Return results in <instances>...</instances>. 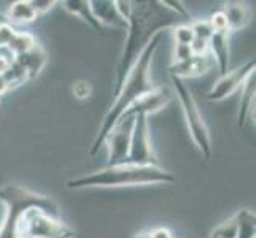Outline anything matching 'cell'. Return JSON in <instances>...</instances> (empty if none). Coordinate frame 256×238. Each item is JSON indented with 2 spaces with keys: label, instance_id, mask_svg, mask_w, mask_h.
<instances>
[{
  "label": "cell",
  "instance_id": "1",
  "mask_svg": "<svg viewBox=\"0 0 256 238\" xmlns=\"http://www.w3.org/2000/svg\"><path fill=\"white\" fill-rule=\"evenodd\" d=\"M182 17L170 11L162 2H154V0L132 2V14L128 21V37L118 60L116 73H114V97L120 94L132 67L136 65L140 54L145 51L154 35L164 32V29L175 27V25L182 24Z\"/></svg>",
  "mask_w": 256,
  "mask_h": 238
},
{
  "label": "cell",
  "instance_id": "2",
  "mask_svg": "<svg viewBox=\"0 0 256 238\" xmlns=\"http://www.w3.org/2000/svg\"><path fill=\"white\" fill-rule=\"evenodd\" d=\"M161 40H162V32L156 33L152 38V41L148 43L145 51L140 54L136 65L132 67L130 73L128 75L120 94L114 97V103L112 105L107 116H105L102 121V126H100L99 132H97L96 140L90 149V156H96L100 151V148L104 146L105 137L108 135V132L112 130V127L114 124H116L122 114H124L138 99H142L145 94L154 89V84L152 81V78H150V70H152L153 57L156 54Z\"/></svg>",
  "mask_w": 256,
  "mask_h": 238
},
{
  "label": "cell",
  "instance_id": "3",
  "mask_svg": "<svg viewBox=\"0 0 256 238\" xmlns=\"http://www.w3.org/2000/svg\"><path fill=\"white\" fill-rule=\"evenodd\" d=\"M175 175L164 170L161 165H136L120 164L107 165L102 170L88 173L67 181L68 189L88 188H121V186H144V184H172Z\"/></svg>",
  "mask_w": 256,
  "mask_h": 238
},
{
  "label": "cell",
  "instance_id": "4",
  "mask_svg": "<svg viewBox=\"0 0 256 238\" xmlns=\"http://www.w3.org/2000/svg\"><path fill=\"white\" fill-rule=\"evenodd\" d=\"M0 202H4L6 208L4 223L0 224V238H16L18 224H20L21 218L32 208H38L45 211L46 215L60 219V210L56 200L14 183L0 188Z\"/></svg>",
  "mask_w": 256,
  "mask_h": 238
},
{
  "label": "cell",
  "instance_id": "5",
  "mask_svg": "<svg viewBox=\"0 0 256 238\" xmlns=\"http://www.w3.org/2000/svg\"><path fill=\"white\" fill-rule=\"evenodd\" d=\"M174 87L178 100L182 103L184 119H186V126L190 130V135L192 138L194 145L198 146L200 154L206 159L212 157V151H214V146H212V137H210V130L204 121V116L199 110V105L194 99L192 92L190 91V87L183 83V79L172 76Z\"/></svg>",
  "mask_w": 256,
  "mask_h": 238
},
{
  "label": "cell",
  "instance_id": "6",
  "mask_svg": "<svg viewBox=\"0 0 256 238\" xmlns=\"http://www.w3.org/2000/svg\"><path fill=\"white\" fill-rule=\"evenodd\" d=\"M16 238H76V232L60 219L32 208L18 224Z\"/></svg>",
  "mask_w": 256,
  "mask_h": 238
},
{
  "label": "cell",
  "instance_id": "7",
  "mask_svg": "<svg viewBox=\"0 0 256 238\" xmlns=\"http://www.w3.org/2000/svg\"><path fill=\"white\" fill-rule=\"evenodd\" d=\"M137 114L124 113L105 137L104 145L108 149V165L126 164L130 149V138Z\"/></svg>",
  "mask_w": 256,
  "mask_h": 238
},
{
  "label": "cell",
  "instance_id": "8",
  "mask_svg": "<svg viewBox=\"0 0 256 238\" xmlns=\"http://www.w3.org/2000/svg\"><path fill=\"white\" fill-rule=\"evenodd\" d=\"M128 162L136 164V165H160L158 157L153 151L152 135H150V124L145 114H137V118H136Z\"/></svg>",
  "mask_w": 256,
  "mask_h": 238
},
{
  "label": "cell",
  "instance_id": "9",
  "mask_svg": "<svg viewBox=\"0 0 256 238\" xmlns=\"http://www.w3.org/2000/svg\"><path fill=\"white\" fill-rule=\"evenodd\" d=\"M254 67H256L254 60H250V62H246L245 65L223 75L208 91L207 99L210 102H222L228 99V97H231L236 91L240 89L245 83V79L254 72Z\"/></svg>",
  "mask_w": 256,
  "mask_h": 238
},
{
  "label": "cell",
  "instance_id": "10",
  "mask_svg": "<svg viewBox=\"0 0 256 238\" xmlns=\"http://www.w3.org/2000/svg\"><path fill=\"white\" fill-rule=\"evenodd\" d=\"M172 91L167 86H154L153 91H150L148 94H145L142 99H138L132 107L126 111L130 114H145L148 118L150 114H154L158 111L164 110L167 105L172 100Z\"/></svg>",
  "mask_w": 256,
  "mask_h": 238
},
{
  "label": "cell",
  "instance_id": "11",
  "mask_svg": "<svg viewBox=\"0 0 256 238\" xmlns=\"http://www.w3.org/2000/svg\"><path fill=\"white\" fill-rule=\"evenodd\" d=\"M215 59L210 54V51L204 56H192L184 62H175L170 65L169 72L175 78H198L202 75H207L212 68H214Z\"/></svg>",
  "mask_w": 256,
  "mask_h": 238
},
{
  "label": "cell",
  "instance_id": "12",
  "mask_svg": "<svg viewBox=\"0 0 256 238\" xmlns=\"http://www.w3.org/2000/svg\"><path fill=\"white\" fill-rule=\"evenodd\" d=\"M91 10L102 27L105 25V27L121 29L128 32L129 22L122 19L118 13L114 0H94V2H91Z\"/></svg>",
  "mask_w": 256,
  "mask_h": 238
},
{
  "label": "cell",
  "instance_id": "13",
  "mask_svg": "<svg viewBox=\"0 0 256 238\" xmlns=\"http://www.w3.org/2000/svg\"><path fill=\"white\" fill-rule=\"evenodd\" d=\"M208 51L214 56L222 76L226 75L229 67V32H214L208 40Z\"/></svg>",
  "mask_w": 256,
  "mask_h": 238
},
{
  "label": "cell",
  "instance_id": "14",
  "mask_svg": "<svg viewBox=\"0 0 256 238\" xmlns=\"http://www.w3.org/2000/svg\"><path fill=\"white\" fill-rule=\"evenodd\" d=\"M222 11L228 19L229 32H239L245 29L252 21L250 8L242 2H226Z\"/></svg>",
  "mask_w": 256,
  "mask_h": 238
},
{
  "label": "cell",
  "instance_id": "15",
  "mask_svg": "<svg viewBox=\"0 0 256 238\" xmlns=\"http://www.w3.org/2000/svg\"><path fill=\"white\" fill-rule=\"evenodd\" d=\"M46 59L48 57H46L45 49H43L37 43V45H35L30 51L24 52V54H21V56H16L14 62H18L24 68V72L28 73V78L30 81V79H34L43 70V67H45V64H46Z\"/></svg>",
  "mask_w": 256,
  "mask_h": 238
},
{
  "label": "cell",
  "instance_id": "16",
  "mask_svg": "<svg viewBox=\"0 0 256 238\" xmlns=\"http://www.w3.org/2000/svg\"><path fill=\"white\" fill-rule=\"evenodd\" d=\"M254 97H256V72H253L248 78L245 79V83L242 86V97L239 103V126L244 127L246 119L252 114L254 118Z\"/></svg>",
  "mask_w": 256,
  "mask_h": 238
},
{
  "label": "cell",
  "instance_id": "17",
  "mask_svg": "<svg viewBox=\"0 0 256 238\" xmlns=\"http://www.w3.org/2000/svg\"><path fill=\"white\" fill-rule=\"evenodd\" d=\"M66 11H68L70 14H74L76 17H80L83 22H86L88 25L100 33L104 30V27L99 24V21L96 19V16L91 10V2L90 0H67V2H62Z\"/></svg>",
  "mask_w": 256,
  "mask_h": 238
},
{
  "label": "cell",
  "instance_id": "18",
  "mask_svg": "<svg viewBox=\"0 0 256 238\" xmlns=\"http://www.w3.org/2000/svg\"><path fill=\"white\" fill-rule=\"evenodd\" d=\"M37 13L30 5V0H18V2L12 3L10 10L6 14V21L8 24L14 22V24H30L37 19Z\"/></svg>",
  "mask_w": 256,
  "mask_h": 238
},
{
  "label": "cell",
  "instance_id": "19",
  "mask_svg": "<svg viewBox=\"0 0 256 238\" xmlns=\"http://www.w3.org/2000/svg\"><path fill=\"white\" fill-rule=\"evenodd\" d=\"M237 238H254L256 235V215L254 211L244 208L236 213Z\"/></svg>",
  "mask_w": 256,
  "mask_h": 238
},
{
  "label": "cell",
  "instance_id": "20",
  "mask_svg": "<svg viewBox=\"0 0 256 238\" xmlns=\"http://www.w3.org/2000/svg\"><path fill=\"white\" fill-rule=\"evenodd\" d=\"M35 45H37V40L34 38V35H30L28 32H16L14 37L10 41V45L6 46V49L13 57H16V56H21L24 52L30 51Z\"/></svg>",
  "mask_w": 256,
  "mask_h": 238
},
{
  "label": "cell",
  "instance_id": "21",
  "mask_svg": "<svg viewBox=\"0 0 256 238\" xmlns=\"http://www.w3.org/2000/svg\"><path fill=\"white\" fill-rule=\"evenodd\" d=\"M214 238H237V219L236 215L229 218L228 221L220 224L214 232H212Z\"/></svg>",
  "mask_w": 256,
  "mask_h": 238
},
{
  "label": "cell",
  "instance_id": "22",
  "mask_svg": "<svg viewBox=\"0 0 256 238\" xmlns=\"http://www.w3.org/2000/svg\"><path fill=\"white\" fill-rule=\"evenodd\" d=\"M174 37H175V43L176 45H191L194 41V32L191 29L190 24H178L174 27Z\"/></svg>",
  "mask_w": 256,
  "mask_h": 238
},
{
  "label": "cell",
  "instance_id": "23",
  "mask_svg": "<svg viewBox=\"0 0 256 238\" xmlns=\"http://www.w3.org/2000/svg\"><path fill=\"white\" fill-rule=\"evenodd\" d=\"M190 25H191V29L194 32V37H196V38L208 41L212 35H214V29H212L208 19H200V21H196V22H192Z\"/></svg>",
  "mask_w": 256,
  "mask_h": 238
},
{
  "label": "cell",
  "instance_id": "24",
  "mask_svg": "<svg viewBox=\"0 0 256 238\" xmlns=\"http://www.w3.org/2000/svg\"><path fill=\"white\" fill-rule=\"evenodd\" d=\"M212 29H214V32H229V25H228V19L223 11H215L214 14H212V17L208 19ZM231 33V32H229Z\"/></svg>",
  "mask_w": 256,
  "mask_h": 238
},
{
  "label": "cell",
  "instance_id": "25",
  "mask_svg": "<svg viewBox=\"0 0 256 238\" xmlns=\"http://www.w3.org/2000/svg\"><path fill=\"white\" fill-rule=\"evenodd\" d=\"M72 91L78 100H86V99H90L92 94V86L88 81H76L72 87Z\"/></svg>",
  "mask_w": 256,
  "mask_h": 238
},
{
  "label": "cell",
  "instance_id": "26",
  "mask_svg": "<svg viewBox=\"0 0 256 238\" xmlns=\"http://www.w3.org/2000/svg\"><path fill=\"white\" fill-rule=\"evenodd\" d=\"M161 2L169 8L170 11H174L175 14H178L183 21L191 19V16L186 10V6H183V2H176V0H161Z\"/></svg>",
  "mask_w": 256,
  "mask_h": 238
},
{
  "label": "cell",
  "instance_id": "27",
  "mask_svg": "<svg viewBox=\"0 0 256 238\" xmlns=\"http://www.w3.org/2000/svg\"><path fill=\"white\" fill-rule=\"evenodd\" d=\"M16 30L12 27V24H0V49H6V46L10 45L12 38L14 37Z\"/></svg>",
  "mask_w": 256,
  "mask_h": 238
},
{
  "label": "cell",
  "instance_id": "28",
  "mask_svg": "<svg viewBox=\"0 0 256 238\" xmlns=\"http://www.w3.org/2000/svg\"><path fill=\"white\" fill-rule=\"evenodd\" d=\"M30 5L35 10V13H37V16H40L48 13L52 6L58 5V2H54V0H30Z\"/></svg>",
  "mask_w": 256,
  "mask_h": 238
},
{
  "label": "cell",
  "instance_id": "29",
  "mask_svg": "<svg viewBox=\"0 0 256 238\" xmlns=\"http://www.w3.org/2000/svg\"><path fill=\"white\" fill-rule=\"evenodd\" d=\"M190 57H192V51L191 46L188 45H175V51H174V64L175 62H184Z\"/></svg>",
  "mask_w": 256,
  "mask_h": 238
},
{
  "label": "cell",
  "instance_id": "30",
  "mask_svg": "<svg viewBox=\"0 0 256 238\" xmlns=\"http://www.w3.org/2000/svg\"><path fill=\"white\" fill-rule=\"evenodd\" d=\"M191 51L192 56H204L208 52V41L200 40V38H194V41L191 43Z\"/></svg>",
  "mask_w": 256,
  "mask_h": 238
},
{
  "label": "cell",
  "instance_id": "31",
  "mask_svg": "<svg viewBox=\"0 0 256 238\" xmlns=\"http://www.w3.org/2000/svg\"><path fill=\"white\" fill-rule=\"evenodd\" d=\"M116 3V10L121 14L122 19L129 21V17L132 14V2H124V0H120V2H114Z\"/></svg>",
  "mask_w": 256,
  "mask_h": 238
},
{
  "label": "cell",
  "instance_id": "32",
  "mask_svg": "<svg viewBox=\"0 0 256 238\" xmlns=\"http://www.w3.org/2000/svg\"><path fill=\"white\" fill-rule=\"evenodd\" d=\"M148 238H174L172 237V232L169 231V229H166V227H154L153 231H150Z\"/></svg>",
  "mask_w": 256,
  "mask_h": 238
},
{
  "label": "cell",
  "instance_id": "33",
  "mask_svg": "<svg viewBox=\"0 0 256 238\" xmlns=\"http://www.w3.org/2000/svg\"><path fill=\"white\" fill-rule=\"evenodd\" d=\"M8 91H10V89H8V84H6V81H5L4 75L0 73V95L5 94V92H8Z\"/></svg>",
  "mask_w": 256,
  "mask_h": 238
},
{
  "label": "cell",
  "instance_id": "34",
  "mask_svg": "<svg viewBox=\"0 0 256 238\" xmlns=\"http://www.w3.org/2000/svg\"><path fill=\"white\" fill-rule=\"evenodd\" d=\"M5 22H8V21H6V16L0 13V24H5Z\"/></svg>",
  "mask_w": 256,
  "mask_h": 238
},
{
  "label": "cell",
  "instance_id": "35",
  "mask_svg": "<svg viewBox=\"0 0 256 238\" xmlns=\"http://www.w3.org/2000/svg\"><path fill=\"white\" fill-rule=\"evenodd\" d=\"M2 51H4V49H0V56H2V54H4V52H2Z\"/></svg>",
  "mask_w": 256,
  "mask_h": 238
},
{
  "label": "cell",
  "instance_id": "36",
  "mask_svg": "<svg viewBox=\"0 0 256 238\" xmlns=\"http://www.w3.org/2000/svg\"><path fill=\"white\" fill-rule=\"evenodd\" d=\"M210 238H214V237H210Z\"/></svg>",
  "mask_w": 256,
  "mask_h": 238
}]
</instances>
